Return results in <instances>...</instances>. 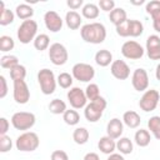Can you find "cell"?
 Returning a JSON list of instances; mask_svg holds the SVG:
<instances>
[{"instance_id":"cell-1","label":"cell","mask_w":160,"mask_h":160,"mask_svg":"<svg viewBox=\"0 0 160 160\" xmlns=\"http://www.w3.org/2000/svg\"><path fill=\"white\" fill-rule=\"evenodd\" d=\"M81 39L89 44H101L106 39V28L101 22L85 24L80 29Z\"/></svg>"},{"instance_id":"cell-2","label":"cell","mask_w":160,"mask_h":160,"mask_svg":"<svg viewBox=\"0 0 160 160\" xmlns=\"http://www.w3.org/2000/svg\"><path fill=\"white\" fill-rule=\"evenodd\" d=\"M40 145V139L36 132L32 131H25L21 135L18 136L15 141V146L18 150L24 152H31L35 151Z\"/></svg>"},{"instance_id":"cell-3","label":"cell","mask_w":160,"mask_h":160,"mask_svg":"<svg viewBox=\"0 0 160 160\" xmlns=\"http://www.w3.org/2000/svg\"><path fill=\"white\" fill-rule=\"evenodd\" d=\"M106 100L100 96L94 101H90L84 110V116L89 122H96L100 120V118L102 116V112L106 108Z\"/></svg>"},{"instance_id":"cell-4","label":"cell","mask_w":160,"mask_h":160,"mask_svg":"<svg viewBox=\"0 0 160 160\" xmlns=\"http://www.w3.org/2000/svg\"><path fill=\"white\" fill-rule=\"evenodd\" d=\"M38 32V22L35 20H25L20 24V26L18 28V39L21 44H29L30 41H34Z\"/></svg>"},{"instance_id":"cell-5","label":"cell","mask_w":160,"mask_h":160,"mask_svg":"<svg viewBox=\"0 0 160 160\" xmlns=\"http://www.w3.org/2000/svg\"><path fill=\"white\" fill-rule=\"evenodd\" d=\"M38 82L40 85V90L44 95H51L54 94L56 89V79L54 72L50 69H41L38 72Z\"/></svg>"},{"instance_id":"cell-6","label":"cell","mask_w":160,"mask_h":160,"mask_svg":"<svg viewBox=\"0 0 160 160\" xmlns=\"http://www.w3.org/2000/svg\"><path fill=\"white\" fill-rule=\"evenodd\" d=\"M36 118L32 112L29 111H18L11 116V124L16 130H29L35 125Z\"/></svg>"},{"instance_id":"cell-7","label":"cell","mask_w":160,"mask_h":160,"mask_svg":"<svg viewBox=\"0 0 160 160\" xmlns=\"http://www.w3.org/2000/svg\"><path fill=\"white\" fill-rule=\"evenodd\" d=\"M72 78L81 82H88L94 79L95 76V69L86 62H78L71 69Z\"/></svg>"},{"instance_id":"cell-8","label":"cell","mask_w":160,"mask_h":160,"mask_svg":"<svg viewBox=\"0 0 160 160\" xmlns=\"http://www.w3.org/2000/svg\"><path fill=\"white\" fill-rule=\"evenodd\" d=\"M159 101H160V94L158 90L155 89H150V90H146L142 96L140 98V101H139V106L142 111L145 112H150L152 110L156 109V106L159 105Z\"/></svg>"},{"instance_id":"cell-9","label":"cell","mask_w":160,"mask_h":160,"mask_svg":"<svg viewBox=\"0 0 160 160\" xmlns=\"http://www.w3.org/2000/svg\"><path fill=\"white\" fill-rule=\"evenodd\" d=\"M49 59L56 66L64 65L69 59V54H68L66 48L60 42L51 44L49 48Z\"/></svg>"},{"instance_id":"cell-10","label":"cell","mask_w":160,"mask_h":160,"mask_svg":"<svg viewBox=\"0 0 160 160\" xmlns=\"http://www.w3.org/2000/svg\"><path fill=\"white\" fill-rule=\"evenodd\" d=\"M144 51H145L144 48L139 42H136L134 40H128L121 46L122 56L126 58V59H130V60H139V59H141L144 56Z\"/></svg>"},{"instance_id":"cell-11","label":"cell","mask_w":160,"mask_h":160,"mask_svg":"<svg viewBox=\"0 0 160 160\" xmlns=\"http://www.w3.org/2000/svg\"><path fill=\"white\" fill-rule=\"evenodd\" d=\"M66 98H68L69 104L71 105L72 109H82V108H85L88 105L86 104L88 98L85 95V91L82 89H80V88H76V86L71 88L68 91Z\"/></svg>"},{"instance_id":"cell-12","label":"cell","mask_w":160,"mask_h":160,"mask_svg":"<svg viewBox=\"0 0 160 160\" xmlns=\"http://www.w3.org/2000/svg\"><path fill=\"white\" fill-rule=\"evenodd\" d=\"M131 84L136 91H146L149 88V75L145 69L139 68L134 70L131 76Z\"/></svg>"},{"instance_id":"cell-13","label":"cell","mask_w":160,"mask_h":160,"mask_svg":"<svg viewBox=\"0 0 160 160\" xmlns=\"http://www.w3.org/2000/svg\"><path fill=\"white\" fill-rule=\"evenodd\" d=\"M12 82H14V91H12L14 100L18 104H26L30 100V90L28 84L25 82V80H18Z\"/></svg>"},{"instance_id":"cell-14","label":"cell","mask_w":160,"mask_h":160,"mask_svg":"<svg viewBox=\"0 0 160 160\" xmlns=\"http://www.w3.org/2000/svg\"><path fill=\"white\" fill-rule=\"evenodd\" d=\"M44 22H45L46 29L50 30L51 32H58L62 28V19H61V16L56 11H54V10H49V11L45 12Z\"/></svg>"},{"instance_id":"cell-15","label":"cell","mask_w":160,"mask_h":160,"mask_svg":"<svg viewBox=\"0 0 160 160\" xmlns=\"http://www.w3.org/2000/svg\"><path fill=\"white\" fill-rule=\"evenodd\" d=\"M111 75L118 80H126L130 76V68L124 60H114L110 65Z\"/></svg>"},{"instance_id":"cell-16","label":"cell","mask_w":160,"mask_h":160,"mask_svg":"<svg viewBox=\"0 0 160 160\" xmlns=\"http://www.w3.org/2000/svg\"><path fill=\"white\" fill-rule=\"evenodd\" d=\"M146 52L150 60H160V38L150 35L146 39Z\"/></svg>"},{"instance_id":"cell-17","label":"cell","mask_w":160,"mask_h":160,"mask_svg":"<svg viewBox=\"0 0 160 160\" xmlns=\"http://www.w3.org/2000/svg\"><path fill=\"white\" fill-rule=\"evenodd\" d=\"M122 131H124V122L118 118L111 119L106 125V134L114 140L120 139V136L122 135Z\"/></svg>"},{"instance_id":"cell-18","label":"cell","mask_w":160,"mask_h":160,"mask_svg":"<svg viewBox=\"0 0 160 160\" xmlns=\"http://www.w3.org/2000/svg\"><path fill=\"white\" fill-rule=\"evenodd\" d=\"M122 122L128 128H130V129H136L140 125V122H141V118H140V115L136 111L128 110L122 115Z\"/></svg>"},{"instance_id":"cell-19","label":"cell","mask_w":160,"mask_h":160,"mask_svg":"<svg viewBox=\"0 0 160 160\" xmlns=\"http://www.w3.org/2000/svg\"><path fill=\"white\" fill-rule=\"evenodd\" d=\"M98 148L99 150L102 152V154H106V155H110L115 151L116 149V142L114 139H111L110 136H102L100 138L99 142H98Z\"/></svg>"},{"instance_id":"cell-20","label":"cell","mask_w":160,"mask_h":160,"mask_svg":"<svg viewBox=\"0 0 160 160\" xmlns=\"http://www.w3.org/2000/svg\"><path fill=\"white\" fill-rule=\"evenodd\" d=\"M81 16L79 12L71 10V11H68L66 15H65V22H66V26L70 29V30H78L81 25Z\"/></svg>"},{"instance_id":"cell-21","label":"cell","mask_w":160,"mask_h":160,"mask_svg":"<svg viewBox=\"0 0 160 160\" xmlns=\"http://www.w3.org/2000/svg\"><path fill=\"white\" fill-rule=\"evenodd\" d=\"M95 62L101 68L109 66L110 64H112V54L106 49L99 50L95 54Z\"/></svg>"},{"instance_id":"cell-22","label":"cell","mask_w":160,"mask_h":160,"mask_svg":"<svg viewBox=\"0 0 160 160\" xmlns=\"http://www.w3.org/2000/svg\"><path fill=\"white\" fill-rule=\"evenodd\" d=\"M109 19H110V21H111L115 26H118V25H120V24H122L124 21L128 20V15H126V11H125L122 8H115V9L110 12Z\"/></svg>"},{"instance_id":"cell-23","label":"cell","mask_w":160,"mask_h":160,"mask_svg":"<svg viewBox=\"0 0 160 160\" xmlns=\"http://www.w3.org/2000/svg\"><path fill=\"white\" fill-rule=\"evenodd\" d=\"M14 18H15V14L12 12V10L6 9L4 2L1 1L0 2V25L6 26V25L11 24L14 21Z\"/></svg>"},{"instance_id":"cell-24","label":"cell","mask_w":160,"mask_h":160,"mask_svg":"<svg viewBox=\"0 0 160 160\" xmlns=\"http://www.w3.org/2000/svg\"><path fill=\"white\" fill-rule=\"evenodd\" d=\"M134 140L136 142V145H139L140 148H145L150 144L151 141V136H150V132L145 129H140L135 132L134 135Z\"/></svg>"},{"instance_id":"cell-25","label":"cell","mask_w":160,"mask_h":160,"mask_svg":"<svg viewBox=\"0 0 160 160\" xmlns=\"http://www.w3.org/2000/svg\"><path fill=\"white\" fill-rule=\"evenodd\" d=\"M81 14L85 19H89V20H94L99 16L100 14V10H99V6L92 4V2H89V4H85L81 9Z\"/></svg>"},{"instance_id":"cell-26","label":"cell","mask_w":160,"mask_h":160,"mask_svg":"<svg viewBox=\"0 0 160 160\" xmlns=\"http://www.w3.org/2000/svg\"><path fill=\"white\" fill-rule=\"evenodd\" d=\"M116 149L119 150V152L121 155H129V154L132 152L134 145H132V141L129 138H120L116 142Z\"/></svg>"},{"instance_id":"cell-27","label":"cell","mask_w":160,"mask_h":160,"mask_svg":"<svg viewBox=\"0 0 160 160\" xmlns=\"http://www.w3.org/2000/svg\"><path fill=\"white\" fill-rule=\"evenodd\" d=\"M15 14H16V16L19 19L25 21V20L31 19V16L34 15V9L30 5H28V4H20V5L16 6Z\"/></svg>"},{"instance_id":"cell-28","label":"cell","mask_w":160,"mask_h":160,"mask_svg":"<svg viewBox=\"0 0 160 160\" xmlns=\"http://www.w3.org/2000/svg\"><path fill=\"white\" fill-rule=\"evenodd\" d=\"M89 130L86 128H76L72 132V140L78 144V145H84L88 142L89 140Z\"/></svg>"},{"instance_id":"cell-29","label":"cell","mask_w":160,"mask_h":160,"mask_svg":"<svg viewBox=\"0 0 160 160\" xmlns=\"http://www.w3.org/2000/svg\"><path fill=\"white\" fill-rule=\"evenodd\" d=\"M144 32V25L139 20L129 19V36L138 38Z\"/></svg>"},{"instance_id":"cell-30","label":"cell","mask_w":160,"mask_h":160,"mask_svg":"<svg viewBox=\"0 0 160 160\" xmlns=\"http://www.w3.org/2000/svg\"><path fill=\"white\" fill-rule=\"evenodd\" d=\"M49 110L51 114L54 115H60V114H64L68 109H66V104L60 100V99H54L50 101L49 104Z\"/></svg>"},{"instance_id":"cell-31","label":"cell","mask_w":160,"mask_h":160,"mask_svg":"<svg viewBox=\"0 0 160 160\" xmlns=\"http://www.w3.org/2000/svg\"><path fill=\"white\" fill-rule=\"evenodd\" d=\"M148 128L152 132L154 138L156 140H160V116H151L148 121Z\"/></svg>"},{"instance_id":"cell-32","label":"cell","mask_w":160,"mask_h":160,"mask_svg":"<svg viewBox=\"0 0 160 160\" xmlns=\"http://www.w3.org/2000/svg\"><path fill=\"white\" fill-rule=\"evenodd\" d=\"M62 120L65 121V124H68L70 126H74L80 121V115H79V112L76 110L70 109V110H66L62 114Z\"/></svg>"},{"instance_id":"cell-33","label":"cell","mask_w":160,"mask_h":160,"mask_svg":"<svg viewBox=\"0 0 160 160\" xmlns=\"http://www.w3.org/2000/svg\"><path fill=\"white\" fill-rule=\"evenodd\" d=\"M49 44H50V39L46 34H39L35 40H34V48L38 50V51H44L49 48Z\"/></svg>"},{"instance_id":"cell-34","label":"cell","mask_w":160,"mask_h":160,"mask_svg":"<svg viewBox=\"0 0 160 160\" xmlns=\"http://www.w3.org/2000/svg\"><path fill=\"white\" fill-rule=\"evenodd\" d=\"M0 65L2 69L11 70L16 65H19V59L15 55H4L0 58Z\"/></svg>"},{"instance_id":"cell-35","label":"cell","mask_w":160,"mask_h":160,"mask_svg":"<svg viewBox=\"0 0 160 160\" xmlns=\"http://www.w3.org/2000/svg\"><path fill=\"white\" fill-rule=\"evenodd\" d=\"M26 76V68L21 64L16 65L15 68H12L10 70V78L12 81H18V80H24Z\"/></svg>"},{"instance_id":"cell-36","label":"cell","mask_w":160,"mask_h":160,"mask_svg":"<svg viewBox=\"0 0 160 160\" xmlns=\"http://www.w3.org/2000/svg\"><path fill=\"white\" fill-rule=\"evenodd\" d=\"M14 46H15V42L11 36H8V35L0 36V51H2V52L10 51L14 49Z\"/></svg>"},{"instance_id":"cell-37","label":"cell","mask_w":160,"mask_h":160,"mask_svg":"<svg viewBox=\"0 0 160 160\" xmlns=\"http://www.w3.org/2000/svg\"><path fill=\"white\" fill-rule=\"evenodd\" d=\"M72 79H74L72 75H70L69 72H61V74H59L56 81H58V84L60 85V88H62V89H69V88L72 85V81H74Z\"/></svg>"},{"instance_id":"cell-38","label":"cell","mask_w":160,"mask_h":160,"mask_svg":"<svg viewBox=\"0 0 160 160\" xmlns=\"http://www.w3.org/2000/svg\"><path fill=\"white\" fill-rule=\"evenodd\" d=\"M85 95L88 98V100L94 101L98 98H100V89L96 84H89L85 89Z\"/></svg>"},{"instance_id":"cell-39","label":"cell","mask_w":160,"mask_h":160,"mask_svg":"<svg viewBox=\"0 0 160 160\" xmlns=\"http://www.w3.org/2000/svg\"><path fill=\"white\" fill-rule=\"evenodd\" d=\"M12 148V140L8 135H0V152H8Z\"/></svg>"},{"instance_id":"cell-40","label":"cell","mask_w":160,"mask_h":160,"mask_svg":"<svg viewBox=\"0 0 160 160\" xmlns=\"http://www.w3.org/2000/svg\"><path fill=\"white\" fill-rule=\"evenodd\" d=\"M145 10H146V12H148L150 16H151L152 14L160 11V1H159V0L149 1V2L146 4V6H145Z\"/></svg>"},{"instance_id":"cell-41","label":"cell","mask_w":160,"mask_h":160,"mask_svg":"<svg viewBox=\"0 0 160 160\" xmlns=\"http://www.w3.org/2000/svg\"><path fill=\"white\" fill-rule=\"evenodd\" d=\"M116 28V34L121 38H128L129 36V19L126 21H124L122 24L115 26Z\"/></svg>"},{"instance_id":"cell-42","label":"cell","mask_w":160,"mask_h":160,"mask_svg":"<svg viewBox=\"0 0 160 160\" xmlns=\"http://www.w3.org/2000/svg\"><path fill=\"white\" fill-rule=\"evenodd\" d=\"M99 8L102 11H112L115 9V1L114 0H100L99 1Z\"/></svg>"},{"instance_id":"cell-43","label":"cell","mask_w":160,"mask_h":160,"mask_svg":"<svg viewBox=\"0 0 160 160\" xmlns=\"http://www.w3.org/2000/svg\"><path fill=\"white\" fill-rule=\"evenodd\" d=\"M50 159L51 160H69V156L64 150H55L51 152Z\"/></svg>"},{"instance_id":"cell-44","label":"cell","mask_w":160,"mask_h":160,"mask_svg":"<svg viewBox=\"0 0 160 160\" xmlns=\"http://www.w3.org/2000/svg\"><path fill=\"white\" fill-rule=\"evenodd\" d=\"M8 94V82L4 75H0V99H4Z\"/></svg>"},{"instance_id":"cell-45","label":"cell","mask_w":160,"mask_h":160,"mask_svg":"<svg viewBox=\"0 0 160 160\" xmlns=\"http://www.w3.org/2000/svg\"><path fill=\"white\" fill-rule=\"evenodd\" d=\"M9 126H10L9 120L6 118H0V135H6Z\"/></svg>"},{"instance_id":"cell-46","label":"cell","mask_w":160,"mask_h":160,"mask_svg":"<svg viewBox=\"0 0 160 160\" xmlns=\"http://www.w3.org/2000/svg\"><path fill=\"white\" fill-rule=\"evenodd\" d=\"M151 19H152V28H154V30L156 32H160V11L152 14Z\"/></svg>"},{"instance_id":"cell-47","label":"cell","mask_w":160,"mask_h":160,"mask_svg":"<svg viewBox=\"0 0 160 160\" xmlns=\"http://www.w3.org/2000/svg\"><path fill=\"white\" fill-rule=\"evenodd\" d=\"M82 4H84L82 0H68V1H66V5H68L71 10H74V11L78 10V9H80L81 6H84Z\"/></svg>"},{"instance_id":"cell-48","label":"cell","mask_w":160,"mask_h":160,"mask_svg":"<svg viewBox=\"0 0 160 160\" xmlns=\"http://www.w3.org/2000/svg\"><path fill=\"white\" fill-rule=\"evenodd\" d=\"M84 160H100V158L96 152H88L84 156Z\"/></svg>"},{"instance_id":"cell-49","label":"cell","mask_w":160,"mask_h":160,"mask_svg":"<svg viewBox=\"0 0 160 160\" xmlns=\"http://www.w3.org/2000/svg\"><path fill=\"white\" fill-rule=\"evenodd\" d=\"M106 160H125V159H124V156H122L120 152H119V154L112 152V154L109 155V158H108Z\"/></svg>"},{"instance_id":"cell-50","label":"cell","mask_w":160,"mask_h":160,"mask_svg":"<svg viewBox=\"0 0 160 160\" xmlns=\"http://www.w3.org/2000/svg\"><path fill=\"white\" fill-rule=\"evenodd\" d=\"M155 76H156V79L160 81V64L156 66V70H155Z\"/></svg>"},{"instance_id":"cell-51","label":"cell","mask_w":160,"mask_h":160,"mask_svg":"<svg viewBox=\"0 0 160 160\" xmlns=\"http://www.w3.org/2000/svg\"><path fill=\"white\" fill-rule=\"evenodd\" d=\"M134 5H141V4H144V1L142 0H140V1H131Z\"/></svg>"}]
</instances>
